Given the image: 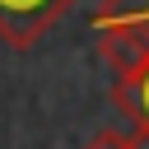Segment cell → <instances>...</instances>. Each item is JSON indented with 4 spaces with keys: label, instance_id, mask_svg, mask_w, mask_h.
<instances>
[{
    "label": "cell",
    "instance_id": "cell-1",
    "mask_svg": "<svg viewBox=\"0 0 149 149\" xmlns=\"http://www.w3.org/2000/svg\"><path fill=\"white\" fill-rule=\"evenodd\" d=\"M93 33L112 70H130L149 56V0H102L93 9Z\"/></svg>",
    "mask_w": 149,
    "mask_h": 149
},
{
    "label": "cell",
    "instance_id": "cell-2",
    "mask_svg": "<svg viewBox=\"0 0 149 149\" xmlns=\"http://www.w3.org/2000/svg\"><path fill=\"white\" fill-rule=\"evenodd\" d=\"M74 0H0V42H9L14 51L33 47Z\"/></svg>",
    "mask_w": 149,
    "mask_h": 149
},
{
    "label": "cell",
    "instance_id": "cell-3",
    "mask_svg": "<svg viewBox=\"0 0 149 149\" xmlns=\"http://www.w3.org/2000/svg\"><path fill=\"white\" fill-rule=\"evenodd\" d=\"M112 102H116V112H121L130 126H144V130H149V56H144L140 65H130V70L116 74Z\"/></svg>",
    "mask_w": 149,
    "mask_h": 149
},
{
    "label": "cell",
    "instance_id": "cell-4",
    "mask_svg": "<svg viewBox=\"0 0 149 149\" xmlns=\"http://www.w3.org/2000/svg\"><path fill=\"white\" fill-rule=\"evenodd\" d=\"M84 149H130V140H126L121 130H102V135H93Z\"/></svg>",
    "mask_w": 149,
    "mask_h": 149
}]
</instances>
